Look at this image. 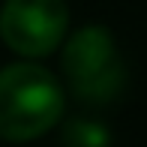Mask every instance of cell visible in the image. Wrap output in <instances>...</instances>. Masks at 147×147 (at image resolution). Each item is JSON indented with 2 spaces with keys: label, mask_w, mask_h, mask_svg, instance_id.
<instances>
[{
  "label": "cell",
  "mask_w": 147,
  "mask_h": 147,
  "mask_svg": "<svg viewBox=\"0 0 147 147\" xmlns=\"http://www.w3.org/2000/svg\"><path fill=\"white\" fill-rule=\"evenodd\" d=\"M66 24V0H6L0 9V36L24 57L51 54L63 39Z\"/></svg>",
  "instance_id": "3"
},
{
  "label": "cell",
  "mask_w": 147,
  "mask_h": 147,
  "mask_svg": "<svg viewBox=\"0 0 147 147\" xmlns=\"http://www.w3.org/2000/svg\"><path fill=\"white\" fill-rule=\"evenodd\" d=\"M63 72L72 90L87 102H108L123 84L114 39L105 27H81L63 48Z\"/></svg>",
  "instance_id": "2"
},
{
  "label": "cell",
  "mask_w": 147,
  "mask_h": 147,
  "mask_svg": "<svg viewBox=\"0 0 147 147\" xmlns=\"http://www.w3.org/2000/svg\"><path fill=\"white\" fill-rule=\"evenodd\" d=\"M63 114V87L36 63L0 69V138L30 141L48 132Z\"/></svg>",
  "instance_id": "1"
},
{
  "label": "cell",
  "mask_w": 147,
  "mask_h": 147,
  "mask_svg": "<svg viewBox=\"0 0 147 147\" xmlns=\"http://www.w3.org/2000/svg\"><path fill=\"white\" fill-rule=\"evenodd\" d=\"M63 141L66 147H108L111 135L96 120H72L63 132Z\"/></svg>",
  "instance_id": "4"
}]
</instances>
